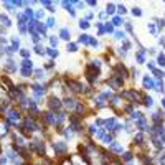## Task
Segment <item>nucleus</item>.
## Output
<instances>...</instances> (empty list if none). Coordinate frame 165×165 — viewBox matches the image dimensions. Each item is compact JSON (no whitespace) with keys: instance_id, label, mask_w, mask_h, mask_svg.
<instances>
[{"instance_id":"38","label":"nucleus","mask_w":165,"mask_h":165,"mask_svg":"<svg viewBox=\"0 0 165 165\" xmlns=\"http://www.w3.org/2000/svg\"><path fill=\"white\" fill-rule=\"evenodd\" d=\"M154 73V76H155V79H162V76H163V73L160 71V70H157V68H155V70L152 71Z\"/></svg>"},{"instance_id":"43","label":"nucleus","mask_w":165,"mask_h":165,"mask_svg":"<svg viewBox=\"0 0 165 165\" xmlns=\"http://www.w3.org/2000/svg\"><path fill=\"white\" fill-rule=\"evenodd\" d=\"M149 32L150 33H152V35H157V27H155V25H152V23H149Z\"/></svg>"},{"instance_id":"7","label":"nucleus","mask_w":165,"mask_h":165,"mask_svg":"<svg viewBox=\"0 0 165 165\" xmlns=\"http://www.w3.org/2000/svg\"><path fill=\"white\" fill-rule=\"evenodd\" d=\"M76 104H78V101L74 98H71V96H66V98L63 99V108L66 111H73L76 108Z\"/></svg>"},{"instance_id":"6","label":"nucleus","mask_w":165,"mask_h":165,"mask_svg":"<svg viewBox=\"0 0 165 165\" xmlns=\"http://www.w3.org/2000/svg\"><path fill=\"white\" fill-rule=\"evenodd\" d=\"M41 121H43V124L48 125V127H50V125H55V112H51V111L41 112Z\"/></svg>"},{"instance_id":"18","label":"nucleus","mask_w":165,"mask_h":165,"mask_svg":"<svg viewBox=\"0 0 165 165\" xmlns=\"http://www.w3.org/2000/svg\"><path fill=\"white\" fill-rule=\"evenodd\" d=\"M0 22H2V27H5V28H10L12 27L10 18H8L7 15H3V13H0Z\"/></svg>"},{"instance_id":"54","label":"nucleus","mask_w":165,"mask_h":165,"mask_svg":"<svg viewBox=\"0 0 165 165\" xmlns=\"http://www.w3.org/2000/svg\"><path fill=\"white\" fill-rule=\"evenodd\" d=\"M165 27V18H159V28H163Z\"/></svg>"},{"instance_id":"20","label":"nucleus","mask_w":165,"mask_h":165,"mask_svg":"<svg viewBox=\"0 0 165 165\" xmlns=\"http://www.w3.org/2000/svg\"><path fill=\"white\" fill-rule=\"evenodd\" d=\"M89 40H91V35H88V33H82V35L79 36V40H78V43H82V45H89Z\"/></svg>"},{"instance_id":"2","label":"nucleus","mask_w":165,"mask_h":165,"mask_svg":"<svg viewBox=\"0 0 165 165\" xmlns=\"http://www.w3.org/2000/svg\"><path fill=\"white\" fill-rule=\"evenodd\" d=\"M20 111H18V109H8L7 111V114H5V121H7V122L8 124H10V125H13V127H17V125H18V121H20Z\"/></svg>"},{"instance_id":"49","label":"nucleus","mask_w":165,"mask_h":165,"mask_svg":"<svg viewBox=\"0 0 165 165\" xmlns=\"http://www.w3.org/2000/svg\"><path fill=\"white\" fill-rule=\"evenodd\" d=\"M104 30L108 32V33H112V32H114V25H111V23H106Z\"/></svg>"},{"instance_id":"41","label":"nucleus","mask_w":165,"mask_h":165,"mask_svg":"<svg viewBox=\"0 0 165 165\" xmlns=\"http://www.w3.org/2000/svg\"><path fill=\"white\" fill-rule=\"evenodd\" d=\"M132 15H134V17H140V15H142V10H140L139 7H134V8H132Z\"/></svg>"},{"instance_id":"44","label":"nucleus","mask_w":165,"mask_h":165,"mask_svg":"<svg viewBox=\"0 0 165 165\" xmlns=\"http://www.w3.org/2000/svg\"><path fill=\"white\" fill-rule=\"evenodd\" d=\"M50 43H51V48H56L58 46V38L56 36H50Z\"/></svg>"},{"instance_id":"16","label":"nucleus","mask_w":165,"mask_h":165,"mask_svg":"<svg viewBox=\"0 0 165 165\" xmlns=\"http://www.w3.org/2000/svg\"><path fill=\"white\" fill-rule=\"evenodd\" d=\"M135 60H137L139 65H144V63H145V50H144V48H140V50L135 53Z\"/></svg>"},{"instance_id":"33","label":"nucleus","mask_w":165,"mask_h":165,"mask_svg":"<svg viewBox=\"0 0 165 165\" xmlns=\"http://www.w3.org/2000/svg\"><path fill=\"white\" fill-rule=\"evenodd\" d=\"M79 28H81V30H88V28H89V22L86 20V18H84V20H79Z\"/></svg>"},{"instance_id":"10","label":"nucleus","mask_w":165,"mask_h":165,"mask_svg":"<svg viewBox=\"0 0 165 165\" xmlns=\"http://www.w3.org/2000/svg\"><path fill=\"white\" fill-rule=\"evenodd\" d=\"M3 70L7 73H17V63L12 60V58H8L7 63H3Z\"/></svg>"},{"instance_id":"15","label":"nucleus","mask_w":165,"mask_h":165,"mask_svg":"<svg viewBox=\"0 0 165 165\" xmlns=\"http://www.w3.org/2000/svg\"><path fill=\"white\" fill-rule=\"evenodd\" d=\"M60 38L61 40H65L70 43V38H71V32H70V28H61L60 30Z\"/></svg>"},{"instance_id":"60","label":"nucleus","mask_w":165,"mask_h":165,"mask_svg":"<svg viewBox=\"0 0 165 165\" xmlns=\"http://www.w3.org/2000/svg\"><path fill=\"white\" fill-rule=\"evenodd\" d=\"M162 106H163V108H165V98L162 99Z\"/></svg>"},{"instance_id":"12","label":"nucleus","mask_w":165,"mask_h":165,"mask_svg":"<svg viewBox=\"0 0 165 165\" xmlns=\"http://www.w3.org/2000/svg\"><path fill=\"white\" fill-rule=\"evenodd\" d=\"M134 145H139V147L145 145V135H144V132H137L134 135Z\"/></svg>"},{"instance_id":"9","label":"nucleus","mask_w":165,"mask_h":165,"mask_svg":"<svg viewBox=\"0 0 165 165\" xmlns=\"http://www.w3.org/2000/svg\"><path fill=\"white\" fill-rule=\"evenodd\" d=\"M109 152L112 154V155H117V154L122 155V152H124V147H122V145H121L119 142H116V140H114V142L109 145Z\"/></svg>"},{"instance_id":"56","label":"nucleus","mask_w":165,"mask_h":165,"mask_svg":"<svg viewBox=\"0 0 165 165\" xmlns=\"http://www.w3.org/2000/svg\"><path fill=\"white\" fill-rule=\"evenodd\" d=\"M8 162V159L7 157H0V165H5Z\"/></svg>"},{"instance_id":"55","label":"nucleus","mask_w":165,"mask_h":165,"mask_svg":"<svg viewBox=\"0 0 165 165\" xmlns=\"http://www.w3.org/2000/svg\"><path fill=\"white\" fill-rule=\"evenodd\" d=\"M43 15H45V13H43V10H38V12H36V20L43 18Z\"/></svg>"},{"instance_id":"29","label":"nucleus","mask_w":165,"mask_h":165,"mask_svg":"<svg viewBox=\"0 0 165 165\" xmlns=\"http://www.w3.org/2000/svg\"><path fill=\"white\" fill-rule=\"evenodd\" d=\"M66 50H68V53H74V51H78V45L76 43H68Z\"/></svg>"},{"instance_id":"34","label":"nucleus","mask_w":165,"mask_h":165,"mask_svg":"<svg viewBox=\"0 0 165 165\" xmlns=\"http://www.w3.org/2000/svg\"><path fill=\"white\" fill-rule=\"evenodd\" d=\"M157 65L162 66V68H165V55H159V56H157Z\"/></svg>"},{"instance_id":"4","label":"nucleus","mask_w":165,"mask_h":165,"mask_svg":"<svg viewBox=\"0 0 165 165\" xmlns=\"http://www.w3.org/2000/svg\"><path fill=\"white\" fill-rule=\"evenodd\" d=\"M84 74H86V79H88L89 84H94V82L98 81V78H99V74H101V71H98V70H93L91 66H86Z\"/></svg>"},{"instance_id":"31","label":"nucleus","mask_w":165,"mask_h":165,"mask_svg":"<svg viewBox=\"0 0 165 165\" xmlns=\"http://www.w3.org/2000/svg\"><path fill=\"white\" fill-rule=\"evenodd\" d=\"M22 68H27V70H33V63H32V60H23V61H22Z\"/></svg>"},{"instance_id":"25","label":"nucleus","mask_w":165,"mask_h":165,"mask_svg":"<svg viewBox=\"0 0 165 165\" xmlns=\"http://www.w3.org/2000/svg\"><path fill=\"white\" fill-rule=\"evenodd\" d=\"M43 76H45V71L43 70H33V78L35 79H43Z\"/></svg>"},{"instance_id":"37","label":"nucleus","mask_w":165,"mask_h":165,"mask_svg":"<svg viewBox=\"0 0 165 165\" xmlns=\"http://www.w3.org/2000/svg\"><path fill=\"white\" fill-rule=\"evenodd\" d=\"M114 38H116V40H122V41H124L125 33H124V32H116V33H114Z\"/></svg>"},{"instance_id":"59","label":"nucleus","mask_w":165,"mask_h":165,"mask_svg":"<svg viewBox=\"0 0 165 165\" xmlns=\"http://www.w3.org/2000/svg\"><path fill=\"white\" fill-rule=\"evenodd\" d=\"M74 5H76L78 8H82V7H84V2H76Z\"/></svg>"},{"instance_id":"52","label":"nucleus","mask_w":165,"mask_h":165,"mask_svg":"<svg viewBox=\"0 0 165 165\" xmlns=\"http://www.w3.org/2000/svg\"><path fill=\"white\" fill-rule=\"evenodd\" d=\"M147 68H149L150 71H154V70H155V63H154V61H149V63H147Z\"/></svg>"},{"instance_id":"5","label":"nucleus","mask_w":165,"mask_h":165,"mask_svg":"<svg viewBox=\"0 0 165 165\" xmlns=\"http://www.w3.org/2000/svg\"><path fill=\"white\" fill-rule=\"evenodd\" d=\"M106 82L109 84V88L111 89H121L124 86V79H121V78H117V76H109L108 79H106Z\"/></svg>"},{"instance_id":"13","label":"nucleus","mask_w":165,"mask_h":165,"mask_svg":"<svg viewBox=\"0 0 165 165\" xmlns=\"http://www.w3.org/2000/svg\"><path fill=\"white\" fill-rule=\"evenodd\" d=\"M121 101H122V99H121V96L119 94H112V96H111V99H109V108H114V109H117L119 108V106H121Z\"/></svg>"},{"instance_id":"27","label":"nucleus","mask_w":165,"mask_h":165,"mask_svg":"<svg viewBox=\"0 0 165 165\" xmlns=\"http://www.w3.org/2000/svg\"><path fill=\"white\" fill-rule=\"evenodd\" d=\"M20 73H22L23 78H30V76H33V70H27V68H22Z\"/></svg>"},{"instance_id":"46","label":"nucleus","mask_w":165,"mask_h":165,"mask_svg":"<svg viewBox=\"0 0 165 165\" xmlns=\"http://www.w3.org/2000/svg\"><path fill=\"white\" fill-rule=\"evenodd\" d=\"M139 74H140L139 70H135V68H132V70H130V78H134V79H135V78H139Z\"/></svg>"},{"instance_id":"32","label":"nucleus","mask_w":165,"mask_h":165,"mask_svg":"<svg viewBox=\"0 0 165 165\" xmlns=\"http://www.w3.org/2000/svg\"><path fill=\"white\" fill-rule=\"evenodd\" d=\"M86 129H88V134H89V135H96V132H98V127H96L94 124L88 125V127H86Z\"/></svg>"},{"instance_id":"62","label":"nucleus","mask_w":165,"mask_h":165,"mask_svg":"<svg viewBox=\"0 0 165 165\" xmlns=\"http://www.w3.org/2000/svg\"><path fill=\"white\" fill-rule=\"evenodd\" d=\"M163 76H165V73H163Z\"/></svg>"},{"instance_id":"35","label":"nucleus","mask_w":165,"mask_h":165,"mask_svg":"<svg viewBox=\"0 0 165 165\" xmlns=\"http://www.w3.org/2000/svg\"><path fill=\"white\" fill-rule=\"evenodd\" d=\"M3 7H5L8 12H13V10H15V5H13V2H3Z\"/></svg>"},{"instance_id":"40","label":"nucleus","mask_w":165,"mask_h":165,"mask_svg":"<svg viewBox=\"0 0 165 165\" xmlns=\"http://www.w3.org/2000/svg\"><path fill=\"white\" fill-rule=\"evenodd\" d=\"M41 165H53V160L50 157H43L41 159Z\"/></svg>"},{"instance_id":"48","label":"nucleus","mask_w":165,"mask_h":165,"mask_svg":"<svg viewBox=\"0 0 165 165\" xmlns=\"http://www.w3.org/2000/svg\"><path fill=\"white\" fill-rule=\"evenodd\" d=\"M46 27H48V28L55 27V18H53V17H50V18L46 20Z\"/></svg>"},{"instance_id":"22","label":"nucleus","mask_w":165,"mask_h":165,"mask_svg":"<svg viewBox=\"0 0 165 165\" xmlns=\"http://www.w3.org/2000/svg\"><path fill=\"white\" fill-rule=\"evenodd\" d=\"M12 50H13V53L20 51V40L18 38H12Z\"/></svg>"},{"instance_id":"14","label":"nucleus","mask_w":165,"mask_h":165,"mask_svg":"<svg viewBox=\"0 0 165 165\" xmlns=\"http://www.w3.org/2000/svg\"><path fill=\"white\" fill-rule=\"evenodd\" d=\"M144 89H155V79L150 76H144Z\"/></svg>"},{"instance_id":"36","label":"nucleus","mask_w":165,"mask_h":165,"mask_svg":"<svg viewBox=\"0 0 165 165\" xmlns=\"http://www.w3.org/2000/svg\"><path fill=\"white\" fill-rule=\"evenodd\" d=\"M20 55L23 56V60H28V58H30V50H25V48H22V50H20Z\"/></svg>"},{"instance_id":"1","label":"nucleus","mask_w":165,"mask_h":165,"mask_svg":"<svg viewBox=\"0 0 165 165\" xmlns=\"http://www.w3.org/2000/svg\"><path fill=\"white\" fill-rule=\"evenodd\" d=\"M46 106H48V111H51V112L56 114V112H60V111L63 109V101L58 98V96H50Z\"/></svg>"},{"instance_id":"47","label":"nucleus","mask_w":165,"mask_h":165,"mask_svg":"<svg viewBox=\"0 0 165 165\" xmlns=\"http://www.w3.org/2000/svg\"><path fill=\"white\" fill-rule=\"evenodd\" d=\"M124 25H125V30H127V32H130V33L134 32V27H132V23H130V22H124Z\"/></svg>"},{"instance_id":"24","label":"nucleus","mask_w":165,"mask_h":165,"mask_svg":"<svg viewBox=\"0 0 165 165\" xmlns=\"http://www.w3.org/2000/svg\"><path fill=\"white\" fill-rule=\"evenodd\" d=\"M114 12H116V5L114 3H108L106 5V15H114Z\"/></svg>"},{"instance_id":"39","label":"nucleus","mask_w":165,"mask_h":165,"mask_svg":"<svg viewBox=\"0 0 165 165\" xmlns=\"http://www.w3.org/2000/svg\"><path fill=\"white\" fill-rule=\"evenodd\" d=\"M35 51L38 53V55H45V53H46L45 48H43L41 45H35Z\"/></svg>"},{"instance_id":"8","label":"nucleus","mask_w":165,"mask_h":165,"mask_svg":"<svg viewBox=\"0 0 165 165\" xmlns=\"http://www.w3.org/2000/svg\"><path fill=\"white\" fill-rule=\"evenodd\" d=\"M150 119H152V122L154 125L155 124H163V119H165V112L162 109H159V111H155V112L150 116Z\"/></svg>"},{"instance_id":"57","label":"nucleus","mask_w":165,"mask_h":165,"mask_svg":"<svg viewBox=\"0 0 165 165\" xmlns=\"http://www.w3.org/2000/svg\"><path fill=\"white\" fill-rule=\"evenodd\" d=\"M88 5H89V7H98V2H94V0H89Z\"/></svg>"},{"instance_id":"28","label":"nucleus","mask_w":165,"mask_h":165,"mask_svg":"<svg viewBox=\"0 0 165 165\" xmlns=\"http://www.w3.org/2000/svg\"><path fill=\"white\" fill-rule=\"evenodd\" d=\"M112 25H116V27H121V25H124V20H122V17H114L112 18Z\"/></svg>"},{"instance_id":"3","label":"nucleus","mask_w":165,"mask_h":165,"mask_svg":"<svg viewBox=\"0 0 165 165\" xmlns=\"http://www.w3.org/2000/svg\"><path fill=\"white\" fill-rule=\"evenodd\" d=\"M51 147L58 157H63V155L68 154V144L65 140H55V142H51Z\"/></svg>"},{"instance_id":"11","label":"nucleus","mask_w":165,"mask_h":165,"mask_svg":"<svg viewBox=\"0 0 165 165\" xmlns=\"http://www.w3.org/2000/svg\"><path fill=\"white\" fill-rule=\"evenodd\" d=\"M86 111H88V108H86V104H84V103H78V104H76V108H74V114H76V116H79V117H82V116L86 114Z\"/></svg>"},{"instance_id":"21","label":"nucleus","mask_w":165,"mask_h":165,"mask_svg":"<svg viewBox=\"0 0 165 165\" xmlns=\"http://www.w3.org/2000/svg\"><path fill=\"white\" fill-rule=\"evenodd\" d=\"M155 91H159V93H163V91H165L163 79H155Z\"/></svg>"},{"instance_id":"45","label":"nucleus","mask_w":165,"mask_h":165,"mask_svg":"<svg viewBox=\"0 0 165 165\" xmlns=\"http://www.w3.org/2000/svg\"><path fill=\"white\" fill-rule=\"evenodd\" d=\"M89 45L93 46V48H98V46H99V41L96 40V38H93V36H91V40H89Z\"/></svg>"},{"instance_id":"19","label":"nucleus","mask_w":165,"mask_h":165,"mask_svg":"<svg viewBox=\"0 0 165 165\" xmlns=\"http://www.w3.org/2000/svg\"><path fill=\"white\" fill-rule=\"evenodd\" d=\"M142 104L145 106V108H152V106H154V99H152V96L144 94V98H142Z\"/></svg>"},{"instance_id":"58","label":"nucleus","mask_w":165,"mask_h":165,"mask_svg":"<svg viewBox=\"0 0 165 165\" xmlns=\"http://www.w3.org/2000/svg\"><path fill=\"white\" fill-rule=\"evenodd\" d=\"M93 17H94V13H93V12H89V13H88V15H86V20H88V22H89V20H91V18H93Z\"/></svg>"},{"instance_id":"26","label":"nucleus","mask_w":165,"mask_h":165,"mask_svg":"<svg viewBox=\"0 0 165 165\" xmlns=\"http://www.w3.org/2000/svg\"><path fill=\"white\" fill-rule=\"evenodd\" d=\"M103 142H104L106 145H111V144L114 142V135H112V134H106L104 139H103Z\"/></svg>"},{"instance_id":"42","label":"nucleus","mask_w":165,"mask_h":165,"mask_svg":"<svg viewBox=\"0 0 165 165\" xmlns=\"http://www.w3.org/2000/svg\"><path fill=\"white\" fill-rule=\"evenodd\" d=\"M25 17H27V18H30V20H32V17H33V10H32L30 7H27V8H25Z\"/></svg>"},{"instance_id":"61","label":"nucleus","mask_w":165,"mask_h":165,"mask_svg":"<svg viewBox=\"0 0 165 165\" xmlns=\"http://www.w3.org/2000/svg\"><path fill=\"white\" fill-rule=\"evenodd\" d=\"M124 165H134V163H132V162H130V163H124Z\"/></svg>"},{"instance_id":"30","label":"nucleus","mask_w":165,"mask_h":165,"mask_svg":"<svg viewBox=\"0 0 165 165\" xmlns=\"http://www.w3.org/2000/svg\"><path fill=\"white\" fill-rule=\"evenodd\" d=\"M32 35V40H33V43H35V45H40V40H41V36L38 35L36 32H33V33H30Z\"/></svg>"},{"instance_id":"51","label":"nucleus","mask_w":165,"mask_h":165,"mask_svg":"<svg viewBox=\"0 0 165 165\" xmlns=\"http://www.w3.org/2000/svg\"><path fill=\"white\" fill-rule=\"evenodd\" d=\"M117 12L121 13V15H124V13L127 12V8H125V5H117Z\"/></svg>"},{"instance_id":"53","label":"nucleus","mask_w":165,"mask_h":165,"mask_svg":"<svg viewBox=\"0 0 165 165\" xmlns=\"http://www.w3.org/2000/svg\"><path fill=\"white\" fill-rule=\"evenodd\" d=\"M98 28H99V35H104V27H103V23H98Z\"/></svg>"},{"instance_id":"50","label":"nucleus","mask_w":165,"mask_h":165,"mask_svg":"<svg viewBox=\"0 0 165 165\" xmlns=\"http://www.w3.org/2000/svg\"><path fill=\"white\" fill-rule=\"evenodd\" d=\"M53 68H55V61L50 60V61H48L46 65H45V70H53Z\"/></svg>"},{"instance_id":"17","label":"nucleus","mask_w":165,"mask_h":165,"mask_svg":"<svg viewBox=\"0 0 165 165\" xmlns=\"http://www.w3.org/2000/svg\"><path fill=\"white\" fill-rule=\"evenodd\" d=\"M121 159H122V162L125 163H130L134 160V152H130V150H127V152H122V155H121Z\"/></svg>"},{"instance_id":"23","label":"nucleus","mask_w":165,"mask_h":165,"mask_svg":"<svg viewBox=\"0 0 165 165\" xmlns=\"http://www.w3.org/2000/svg\"><path fill=\"white\" fill-rule=\"evenodd\" d=\"M45 50H46V55L51 56V58H58V55H60L56 48H45Z\"/></svg>"}]
</instances>
